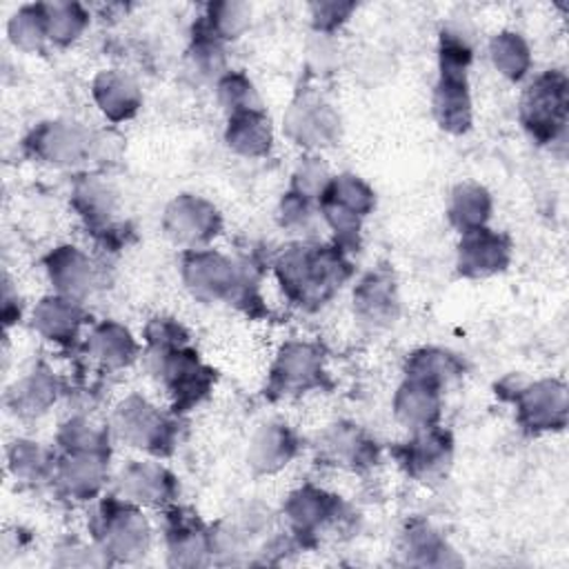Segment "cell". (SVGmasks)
Wrapping results in <instances>:
<instances>
[{
    "instance_id": "cell-1",
    "label": "cell",
    "mask_w": 569,
    "mask_h": 569,
    "mask_svg": "<svg viewBox=\"0 0 569 569\" xmlns=\"http://www.w3.org/2000/svg\"><path fill=\"white\" fill-rule=\"evenodd\" d=\"M273 271L282 291L300 307H320L351 273L345 249L309 242L284 247L273 260Z\"/></svg>"
},
{
    "instance_id": "cell-2",
    "label": "cell",
    "mask_w": 569,
    "mask_h": 569,
    "mask_svg": "<svg viewBox=\"0 0 569 569\" xmlns=\"http://www.w3.org/2000/svg\"><path fill=\"white\" fill-rule=\"evenodd\" d=\"M184 287L202 302H251V273L213 249H189L180 260Z\"/></svg>"
},
{
    "instance_id": "cell-3",
    "label": "cell",
    "mask_w": 569,
    "mask_h": 569,
    "mask_svg": "<svg viewBox=\"0 0 569 569\" xmlns=\"http://www.w3.org/2000/svg\"><path fill=\"white\" fill-rule=\"evenodd\" d=\"M98 551L116 562H133L149 551L151 529L138 505L116 493L104 498L91 522Z\"/></svg>"
},
{
    "instance_id": "cell-4",
    "label": "cell",
    "mask_w": 569,
    "mask_h": 569,
    "mask_svg": "<svg viewBox=\"0 0 569 569\" xmlns=\"http://www.w3.org/2000/svg\"><path fill=\"white\" fill-rule=\"evenodd\" d=\"M569 82L558 69L536 76L520 100V122L538 144L556 142L567 127Z\"/></svg>"
},
{
    "instance_id": "cell-5",
    "label": "cell",
    "mask_w": 569,
    "mask_h": 569,
    "mask_svg": "<svg viewBox=\"0 0 569 569\" xmlns=\"http://www.w3.org/2000/svg\"><path fill=\"white\" fill-rule=\"evenodd\" d=\"M149 365L171 396L173 411L178 413L193 409L213 387V371L200 362L189 345L149 349Z\"/></svg>"
},
{
    "instance_id": "cell-6",
    "label": "cell",
    "mask_w": 569,
    "mask_h": 569,
    "mask_svg": "<svg viewBox=\"0 0 569 569\" xmlns=\"http://www.w3.org/2000/svg\"><path fill=\"white\" fill-rule=\"evenodd\" d=\"M109 429L124 445L153 456H167L176 447V422L138 393L118 402Z\"/></svg>"
},
{
    "instance_id": "cell-7",
    "label": "cell",
    "mask_w": 569,
    "mask_h": 569,
    "mask_svg": "<svg viewBox=\"0 0 569 569\" xmlns=\"http://www.w3.org/2000/svg\"><path fill=\"white\" fill-rule=\"evenodd\" d=\"M24 149L53 167H78L98 156V133L73 120H47L31 129Z\"/></svg>"
},
{
    "instance_id": "cell-8",
    "label": "cell",
    "mask_w": 569,
    "mask_h": 569,
    "mask_svg": "<svg viewBox=\"0 0 569 569\" xmlns=\"http://www.w3.org/2000/svg\"><path fill=\"white\" fill-rule=\"evenodd\" d=\"M502 396L516 405V418L529 433L560 431L567 425V387L560 380L516 382Z\"/></svg>"
},
{
    "instance_id": "cell-9",
    "label": "cell",
    "mask_w": 569,
    "mask_h": 569,
    "mask_svg": "<svg viewBox=\"0 0 569 569\" xmlns=\"http://www.w3.org/2000/svg\"><path fill=\"white\" fill-rule=\"evenodd\" d=\"M284 133L305 149H325L340 138V113L320 93L300 89L282 116Z\"/></svg>"
},
{
    "instance_id": "cell-10",
    "label": "cell",
    "mask_w": 569,
    "mask_h": 569,
    "mask_svg": "<svg viewBox=\"0 0 569 569\" xmlns=\"http://www.w3.org/2000/svg\"><path fill=\"white\" fill-rule=\"evenodd\" d=\"M162 229L167 238L180 247L204 249L222 229L220 211L202 196L180 193L162 213Z\"/></svg>"
},
{
    "instance_id": "cell-11",
    "label": "cell",
    "mask_w": 569,
    "mask_h": 569,
    "mask_svg": "<svg viewBox=\"0 0 569 569\" xmlns=\"http://www.w3.org/2000/svg\"><path fill=\"white\" fill-rule=\"evenodd\" d=\"M325 382L322 351L311 342H284L269 371L271 396H293L318 389Z\"/></svg>"
},
{
    "instance_id": "cell-12",
    "label": "cell",
    "mask_w": 569,
    "mask_h": 569,
    "mask_svg": "<svg viewBox=\"0 0 569 569\" xmlns=\"http://www.w3.org/2000/svg\"><path fill=\"white\" fill-rule=\"evenodd\" d=\"M393 456L411 478L420 482L440 480L451 467L453 440L449 431L433 425L411 431V438L407 442H400L393 449Z\"/></svg>"
},
{
    "instance_id": "cell-13",
    "label": "cell",
    "mask_w": 569,
    "mask_h": 569,
    "mask_svg": "<svg viewBox=\"0 0 569 569\" xmlns=\"http://www.w3.org/2000/svg\"><path fill=\"white\" fill-rule=\"evenodd\" d=\"M113 493L138 507H164L176 498L178 482L160 462L131 460L118 471Z\"/></svg>"
},
{
    "instance_id": "cell-14",
    "label": "cell",
    "mask_w": 569,
    "mask_h": 569,
    "mask_svg": "<svg viewBox=\"0 0 569 569\" xmlns=\"http://www.w3.org/2000/svg\"><path fill=\"white\" fill-rule=\"evenodd\" d=\"M400 296L396 280L389 271L376 269L365 273L353 287V316L356 320L371 329H387L398 320Z\"/></svg>"
},
{
    "instance_id": "cell-15",
    "label": "cell",
    "mask_w": 569,
    "mask_h": 569,
    "mask_svg": "<svg viewBox=\"0 0 569 569\" xmlns=\"http://www.w3.org/2000/svg\"><path fill=\"white\" fill-rule=\"evenodd\" d=\"M109 451H62L53 467V485L71 500L96 498L107 482Z\"/></svg>"
},
{
    "instance_id": "cell-16",
    "label": "cell",
    "mask_w": 569,
    "mask_h": 569,
    "mask_svg": "<svg viewBox=\"0 0 569 569\" xmlns=\"http://www.w3.org/2000/svg\"><path fill=\"white\" fill-rule=\"evenodd\" d=\"M511 260V240L489 227L460 233L456 267L465 278H489L507 269Z\"/></svg>"
},
{
    "instance_id": "cell-17",
    "label": "cell",
    "mask_w": 569,
    "mask_h": 569,
    "mask_svg": "<svg viewBox=\"0 0 569 569\" xmlns=\"http://www.w3.org/2000/svg\"><path fill=\"white\" fill-rule=\"evenodd\" d=\"M282 513L296 536L311 538L340 518L342 502L338 496L327 493L320 487L302 485L287 496Z\"/></svg>"
},
{
    "instance_id": "cell-18",
    "label": "cell",
    "mask_w": 569,
    "mask_h": 569,
    "mask_svg": "<svg viewBox=\"0 0 569 569\" xmlns=\"http://www.w3.org/2000/svg\"><path fill=\"white\" fill-rule=\"evenodd\" d=\"M164 542L171 565L196 567L211 556V531L187 509L173 507L167 511Z\"/></svg>"
},
{
    "instance_id": "cell-19",
    "label": "cell",
    "mask_w": 569,
    "mask_h": 569,
    "mask_svg": "<svg viewBox=\"0 0 569 569\" xmlns=\"http://www.w3.org/2000/svg\"><path fill=\"white\" fill-rule=\"evenodd\" d=\"M42 264L49 276V282L53 284L56 293H60V296L82 302L96 287L98 271H96L93 260L82 249H78L73 244L53 247L44 256Z\"/></svg>"
},
{
    "instance_id": "cell-20",
    "label": "cell",
    "mask_w": 569,
    "mask_h": 569,
    "mask_svg": "<svg viewBox=\"0 0 569 569\" xmlns=\"http://www.w3.org/2000/svg\"><path fill=\"white\" fill-rule=\"evenodd\" d=\"M431 111L447 133L460 136L469 131L473 109L467 71H440L431 96Z\"/></svg>"
},
{
    "instance_id": "cell-21",
    "label": "cell",
    "mask_w": 569,
    "mask_h": 569,
    "mask_svg": "<svg viewBox=\"0 0 569 569\" xmlns=\"http://www.w3.org/2000/svg\"><path fill=\"white\" fill-rule=\"evenodd\" d=\"M91 96L102 111V116L111 122L131 120L142 107V91L133 76L122 69H104L93 78Z\"/></svg>"
},
{
    "instance_id": "cell-22",
    "label": "cell",
    "mask_w": 569,
    "mask_h": 569,
    "mask_svg": "<svg viewBox=\"0 0 569 569\" xmlns=\"http://www.w3.org/2000/svg\"><path fill=\"white\" fill-rule=\"evenodd\" d=\"M442 411V389L422 380L405 378L393 396V416L409 431L438 425Z\"/></svg>"
},
{
    "instance_id": "cell-23",
    "label": "cell",
    "mask_w": 569,
    "mask_h": 569,
    "mask_svg": "<svg viewBox=\"0 0 569 569\" xmlns=\"http://www.w3.org/2000/svg\"><path fill=\"white\" fill-rule=\"evenodd\" d=\"M298 451V438L284 422L260 425L247 449V462L253 473H276L291 462Z\"/></svg>"
},
{
    "instance_id": "cell-24",
    "label": "cell",
    "mask_w": 569,
    "mask_h": 569,
    "mask_svg": "<svg viewBox=\"0 0 569 569\" xmlns=\"http://www.w3.org/2000/svg\"><path fill=\"white\" fill-rule=\"evenodd\" d=\"M84 322V311L80 300L51 293L44 296L31 313V325L33 329L51 342L58 345H71Z\"/></svg>"
},
{
    "instance_id": "cell-25",
    "label": "cell",
    "mask_w": 569,
    "mask_h": 569,
    "mask_svg": "<svg viewBox=\"0 0 569 569\" xmlns=\"http://www.w3.org/2000/svg\"><path fill=\"white\" fill-rule=\"evenodd\" d=\"M322 453L338 467L362 471L376 465L378 460V447L376 442L356 425L338 422L331 425L322 436Z\"/></svg>"
},
{
    "instance_id": "cell-26",
    "label": "cell",
    "mask_w": 569,
    "mask_h": 569,
    "mask_svg": "<svg viewBox=\"0 0 569 569\" xmlns=\"http://www.w3.org/2000/svg\"><path fill=\"white\" fill-rule=\"evenodd\" d=\"M227 147L244 158H264L273 147V129L264 109L238 111L227 118Z\"/></svg>"
},
{
    "instance_id": "cell-27",
    "label": "cell",
    "mask_w": 569,
    "mask_h": 569,
    "mask_svg": "<svg viewBox=\"0 0 569 569\" xmlns=\"http://www.w3.org/2000/svg\"><path fill=\"white\" fill-rule=\"evenodd\" d=\"M138 342L127 327L113 320L96 325L87 338V353L104 369H122L138 358Z\"/></svg>"
},
{
    "instance_id": "cell-28",
    "label": "cell",
    "mask_w": 569,
    "mask_h": 569,
    "mask_svg": "<svg viewBox=\"0 0 569 569\" xmlns=\"http://www.w3.org/2000/svg\"><path fill=\"white\" fill-rule=\"evenodd\" d=\"M58 378L49 369L36 367L9 389L7 405L22 418H38L58 400Z\"/></svg>"
},
{
    "instance_id": "cell-29",
    "label": "cell",
    "mask_w": 569,
    "mask_h": 569,
    "mask_svg": "<svg viewBox=\"0 0 569 569\" xmlns=\"http://www.w3.org/2000/svg\"><path fill=\"white\" fill-rule=\"evenodd\" d=\"M73 209L96 231H107L116 211V191L100 176H84L76 182L71 193Z\"/></svg>"
},
{
    "instance_id": "cell-30",
    "label": "cell",
    "mask_w": 569,
    "mask_h": 569,
    "mask_svg": "<svg viewBox=\"0 0 569 569\" xmlns=\"http://www.w3.org/2000/svg\"><path fill=\"white\" fill-rule=\"evenodd\" d=\"M491 209H493L491 193L482 184L460 182L451 189L447 216H449V222L460 233H467V231L487 227L491 218Z\"/></svg>"
},
{
    "instance_id": "cell-31",
    "label": "cell",
    "mask_w": 569,
    "mask_h": 569,
    "mask_svg": "<svg viewBox=\"0 0 569 569\" xmlns=\"http://www.w3.org/2000/svg\"><path fill=\"white\" fill-rule=\"evenodd\" d=\"M402 553L411 565H458L460 560L447 547L445 538L425 520H413L402 533Z\"/></svg>"
},
{
    "instance_id": "cell-32",
    "label": "cell",
    "mask_w": 569,
    "mask_h": 569,
    "mask_svg": "<svg viewBox=\"0 0 569 569\" xmlns=\"http://www.w3.org/2000/svg\"><path fill=\"white\" fill-rule=\"evenodd\" d=\"M462 371V360L456 353L438 347H422L413 351L405 362V378L422 380L440 389H445Z\"/></svg>"
},
{
    "instance_id": "cell-33",
    "label": "cell",
    "mask_w": 569,
    "mask_h": 569,
    "mask_svg": "<svg viewBox=\"0 0 569 569\" xmlns=\"http://www.w3.org/2000/svg\"><path fill=\"white\" fill-rule=\"evenodd\" d=\"M187 71L193 73L196 80L213 84L229 71L222 42L198 24L193 27V38L187 49Z\"/></svg>"
},
{
    "instance_id": "cell-34",
    "label": "cell",
    "mask_w": 569,
    "mask_h": 569,
    "mask_svg": "<svg viewBox=\"0 0 569 569\" xmlns=\"http://www.w3.org/2000/svg\"><path fill=\"white\" fill-rule=\"evenodd\" d=\"M7 465L13 478L20 482H42L51 480L56 458H51V453L40 442L18 438L7 449Z\"/></svg>"
},
{
    "instance_id": "cell-35",
    "label": "cell",
    "mask_w": 569,
    "mask_h": 569,
    "mask_svg": "<svg viewBox=\"0 0 569 569\" xmlns=\"http://www.w3.org/2000/svg\"><path fill=\"white\" fill-rule=\"evenodd\" d=\"M489 58L493 69L511 82L522 80L531 69V49L516 31L496 33L489 42Z\"/></svg>"
},
{
    "instance_id": "cell-36",
    "label": "cell",
    "mask_w": 569,
    "mask_h": 569,
    "mask_svg": "<svg viewBox=\"0 0 569 569\" xmlns=\"http://www.w3.org/2000/svg\"><path fill=\"white\" fill-rule=\"evenodd\" d=\"M49 42L58 47H69L76 42L89 24V11L80 2L58 0V2H42Z\"/></svg>"
},
{
    "instance_id": "cell-37",
    "label": "cell",
    "mask_w": 569,
    "mask_h": 569,
    "mask_svg": "<svg viewBox=\"0 0 569 569\" xmlns=\"http://www.w3.org/2000/svg\"><path fill=\"white\" fill-rule=\"evenodd\" d=\"M318 202H331L356 213L358 218H365L376 207V193L362 178L353 173H340V176H331Z\"/></svg>"
},
{
    "instance_id": "cell-38",
    "label": "cell",
    "mask_w": 569,
    "mask_h": 569,
    "mask_svg": "<svg viewBox=\"0 0 569 569\" xmlns=\"http://www.w3.org/2000/svg\"><path fill=\"white\" fill-rule=\"evenodd\" d=\"M7 36H9L11 44L20 51H27V53L42 51L44 44L49 42L42 2L20 7L7 22Z\"/></svg>"
},
{
    "instance_id": "cell-39",
    "label": "cell",
    "mask_w": 569,
    "mask_h": 569,
    "mask_svg": "<svg viewBox=\"0 0 569 569\" xmlns=\"http://www.w3.org/2000/svg\"><path fill=\"white\" fill-rule=\"evenodd\" d=\"M251 18V7L247 2L238 0H224V2H211L207 4V13L196 22L207 33L224 40H236L247 27Z\"/></svg>"
},
{
    "instance_id": "cell-40",
    "label": "cell",
    "mask_w": 569,
    "mask_h": 569,
    "mask_svg": "<svg viewBox=\"0 0 569 569\" xmlns=\"http://www.w3.org/2000/svg\"><path fill=\"white\" fill-rule=\"evenodd\" d=\"M109 431L84 416H73L60 425L58 445L62 451H109Z\"/></svg>"
},
{
    "instance_id": "cell-41",
    "label": "cell",
    "mask_w": 569,
    "mask_h": 569,
    "mask_svg": "<svg viewBox=\"0 0 569 569\" xmlns=\"http://www.w3.org/2000/svg\"><path fill=\"white\" fill-rule=\"evenodd\" d=\"M216 93L220 104L227 109V113H238V111H251V109H262L260 96L253 87V82L242 73V71H227L218 82H216Z\"/></svg>"
},
{
    "instance_id": "cell-42",
    "label": "cell",
    "mask_w": 569,
    "mask_h": 569,
    "mask_svg": "<svg viewBox=\"0 0 569 569\" xmlns=\"http://www.w3.org/2000/svg\"><path fill=\"white\" fill-rule=\"evenodd\" d=\"M331 180V173L327 169V164L318 158V156H307L300 160V164L296 167L293 176H291V189L293 193L318 202L327 189Z\"/></svg>"
},
{
    "instance_id": "cell-43",
    "label": "cell",
    "mask_w": 569,
    "mask_h": 569,
    "mask_svg": "<svg viewBox=\"0 0 569 569\" xmlns=\"http://www.w3.org/2000/svg\"><path fill=\"white\" fill-rule=\"evenodd\" d=\"M144 340L149 349H171L189 345V336L184 327L171 318H153L144 327Z\"/></svg>"
},
{
    "instance_id": "cell-44",
    "label": "cell",
    "mask_w": 569,
    "mask_h": 569,
    "mask_svg": "<svg viewBox=\"0 0 569 569\" xmlns=\"http://www.w3.org/2000/svg\"><path fill=\"white\" fill-rule=\"evenodd\" d=\"M353 9H356L353 2H336V0L313 2L309 4L313 29L318 33H333L342 22H347Z\"/></svg>"
},
{
    "instance_id": "cell-45",
    "label": "cell",
    "mask_w": 569,
    "mask_h": 569,
    "mask_svg": "<svg viewBox=\"0 0 569 569\" xmlns=\"http://www.w3.org/2000/svg\"><path fill=\"white\" fill-rule=\"evenodd\" d=\"M316 207H318V202L307 200V198H302V196H298L293 191H287L282 202H280L278 216H280V222L284 227H289V229H305L313 220Z\"/></svg>"
}]
</instances>
